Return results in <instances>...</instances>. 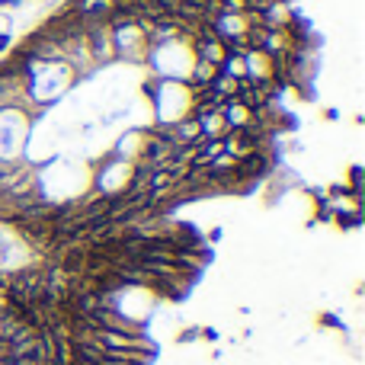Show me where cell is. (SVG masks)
Here are the masks:
<instances>
[{
	"mask_svg": "<svg viewBox=\"0 0 365 365\" xmlns=\"http://www.w3.org/2000/svg\"><path fill=\"white\" fill-rule=\"evenodd\" d=\"M301 64L282 0H80L0 61V221L77 250L243 189Z\"/></svg>",
	"mask_w": 365,
	"mask_h": 365,
	"instance_id": "6da1fadb",
	"label": "cell"
}]
</instances>
